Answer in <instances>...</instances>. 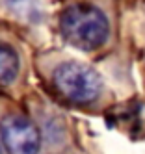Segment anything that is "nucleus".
<instances>
[{"label": "nucleus", "instance_id": "obj_7", "mask_svg": "<svg viewBox=\"0 0 145 154\" xmlns=\"http://www.w3.org/2000/svg\"><path fill=\"white\" fill-rule=\"evenodd\" d=\"M0 154H4V150H2V147H0Z\"/></svg>", "mask_w": 145, "mask_h": 154}, {"label": "nucleus", "instance_id": "obj_2", "mask_svg": "<svg viewBox=\"0 0 145 154\" xmlns=\"http://www.w3.org/2000/svg\"><path fill=\"white\" fill-rule=\"evenodd\" d=\"M58 32L67 45L78 52H100L114 41V8L106 0L67 2L58 13Z\"/></svg>", "mask_w": 145, "mask_h": 154}, {"label": "nucleus", "instance_id": "obj_6", "mask_svg": "<svg viewBox=\"0 0 145 154\" xmlns=\"http://www.w3.org/2000/svg\"><path fill=\"white\" fill-rule=\"evenodd\" d=\"M6 11L26 24H37L47 17V0H0Z\"/></svg>", "mask_w": 145, "mask_h": 154}, {"label": "nucleus", "instance_id": "obj_3", "mask_svg": "<svg viewBox=\"0 0 145 154\" xmlns=\"http://www.w3.org/2000/svg\"><path fill=\"white\" fill-rule=\"evenodd\" d=\"M0 147L4 154H45L41 132L28 112L0 100Z\"/></svg>", "mask_w": 145, "mask_h": 154}, {"label": "nucleus", "instance_id": "obj_1", "mask_svg": "<svg viewBox=\"0 0 145 154\" xmlns=\"http://www.w3.org/2000/svg\"><path fill=\"white\" fill-rule=\"evenodd\" d=\"M39 71L49 91L61 102L82 109H100L106 106V84L91 65L67 54L52 52L39 60Z\"/></svg>", "mask_w": 145, "mask_h": 154}, {"label": "nucleus", "instance_id": "obj_5", "mask_svg": "<svg viewBox=\"0 0 145 154\" xmlns=\"http://www.w3.org/2000/svg\"><path fill=\"white\" fill-rule=\"evenodd\" d=\"M28 71L26 50L8 28H0V89H17Z\"/></svg>", "mask_w": 145, "mask_h": 154}, {"label": "nucleus", "instance_id": "obj_4", "mask_svg": "<svg viewBox=\"0 0 145 154\" xmlns=\"http://www.w3.org/2000/svg\"><path fill=\"white\" fill-rule=\"evenodd\" d=\"M32 119L41 132L43 147L50 154H73V136L69 121L56 108L43 102H36L30 109Z\"/></svg>", "mask_w": 145, "mask_h": 154}]
</instances>
